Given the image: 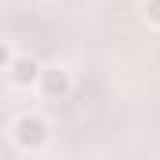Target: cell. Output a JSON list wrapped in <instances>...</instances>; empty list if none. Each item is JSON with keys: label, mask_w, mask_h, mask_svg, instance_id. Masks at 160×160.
<instances>
[{"label": "cell", "mask_w": 160, "mask_h": 160, "mask_svg": "<svg viewBox=\"0 0 160 160\" xmlns=\"http://www.w3.org/2000/svg\"><path fill=\"white\" fill-rule=\"evenodd\" d=\"M38 89H41V97H45V101H67V97H71V89H75V78H71V71H67V67L52 63V67H41Z\"/></svg>", "instance_id": "cell-2"}, {"label": "cell", "mask_w": 160, "mask_h": 160, "mask_svg": "<svg viewBox=\"0 0 160 160\" xmlns=\"http://www.w3.org/2000/svg\"><path fill=\"white\" fill-rule=\"evenodd\" d=\"M11 60H15V45L0 38V71H8V67H11Z\"/></svg>", "instance_id": "cell-5"}, {"label": "cell", "mask_w": 160, "mask_h": 160, "mask_svg": "<svg viewBox=\"0 0 160 160\" xmlns=\"http://www.w3.org/2000/svg\"><path fill=\"white\" fill-rule=\"evenodd\" d=\"M41 63L38 56H26V52H15V60H11V67L4 71L15 89H38V78H41Z\"/></svg>", "instance_id": "cell-3"}, {"label": "cell", "mask_w": 160, "mask_h": 160, "mask_svg": "<svg viewBox=\"0 0 160 160\" xmlns=\"http://www.w3.org/2000/svg\"><path fill=\"white\" fill-rule=\"evenodd\" d=\"M48 138H52L48 119L38 116V112H22V116L11 119V142H15L19 153H45L48 149Z\"/></svg>", "instance_id": "cell-1"}, {"label": "cell", "mask_w": 160, "mask_h": 160, "mask_svg": "<svg viewBox=\"0 0 160 160\" xmlns=\"http://www.w3.org/2000/svg\"><path fill=\"white\" fill-rule=\"evenodd\" d=\"M142 15H145V22L153 30H160V0H145L142 4Z\"/></svg>", "instance_id": "cell-4"}]
</instances>
